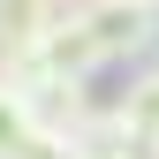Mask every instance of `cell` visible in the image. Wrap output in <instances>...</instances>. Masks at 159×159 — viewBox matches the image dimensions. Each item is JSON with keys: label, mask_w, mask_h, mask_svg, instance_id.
Instances as JSON below:
<instances>
[{"label": "cell", "mask_w": 159, "mask_h": 159, "mask_svg": "<svg viewBox=\"0 0 159 159\" xmlns=\"http://www.w3.org/2000/svg\"><path fill=\"white\" fill-rule=\"evenodd\" d=\"M106 121H114V136H121L129 152H144V144H159V68L136 84L129 98H114L106 106Z\"/></svg>", "instance_id": "6da1fadb"}, {"label": "cell", "mask_w": 159, "mask_h": 159, "mask_svg": "<svg viewBox=\"0 0 159 159\" xmlns=\"http://www.w3.org/2000/svg\"><path fill=\"white\" fill-rule=\"evenodd\" d=\"M53 8L61 0H0V61H23L38 46V30L53 23Z\"/></svg>", "instance_id": "7a4b0ae2"}, {"label": "cell", "mask_w": 159, "mask_h": 159, "mask_svg": "<svg viewBox=\"0 0 159 159\" xmlns=\"http://www.w3.org/2000/svg\"><path fill=\"white\" fill-rule=\"evenodd\" d=\"M76 159H136L129 144H106V152H76Z\"/></svg>", "instance_id": "5b68a950"}, {"label": "cell", "mask_w": 159, "mask_h": 159, "mask_svg": "<svg viewBox=\"0 0 159 159\" xmlns=\"http://www.w3.org/2000/svg\"><path fill=\"white\" fill-rule=\"evenodd\" d=\"M61 8H84V0H61Z\"/></svg>", "instance_id": "8992f818"}, {"label": "cell", "mask_w": 159, "mask_h": 159, "mask_svg": "<svg viewBox=\"0 0 159 159\" xmlns=\"http://www.w3.org/2000/svg\"><path fill=\"white\" fill-rule=\"evenodd\" d=\"M8 159H76V144H68L53 121H30L23 136H15V152H8Z\"/></svg>", "instance_id": "277c9868"}, {"label": "cell", "mask_w": 159, "mask_h": 159, "mask_svg": "<svg viewBox=\"0 0 159 159\" xmlns=\"http://www.w3.org/2000/svg\"><path fill=\"white\" fill-rule=\"evenodd\" d=\"M30 121H38V114H30V91H23V84H8V76H0V159L15 152V136H23Z\"/></svg>", "instance_id": "3957f363"}]
</instances>
